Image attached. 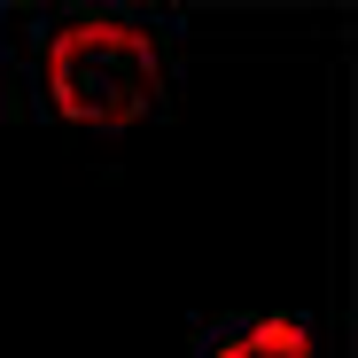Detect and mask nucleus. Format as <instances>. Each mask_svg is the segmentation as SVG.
I'll list each match as a JSON object with an SVG mask.
<instances>
[{"label":"nucleus","mask_w":358,"mask_h":358,"mask_svg":"<svg viewBox=\"0 0 358 358\" xmlns=\"http://www.w3.org/2000/svg\"><path fill=\"white\" fill-rule=\"evenodd\" d=\"M210 358H312V327L304 320H250L242 335H226Z\"/></svg>","instance_id":"2"},{"label":"nucleus","mask_w":358,"mask_h":358,"mask_svg":"<svg viewBox=\"0 0 358 358\" xmlns=\"http://www.w3.org/2000/svg\"><path fill=\"white\" fill-rule=\"evenodd\" d=\"M47 94L71 125H141L164 94V55L141 24L78 16L47 47Z\"/></svg>","instance_id":"1"}]
</instances>
